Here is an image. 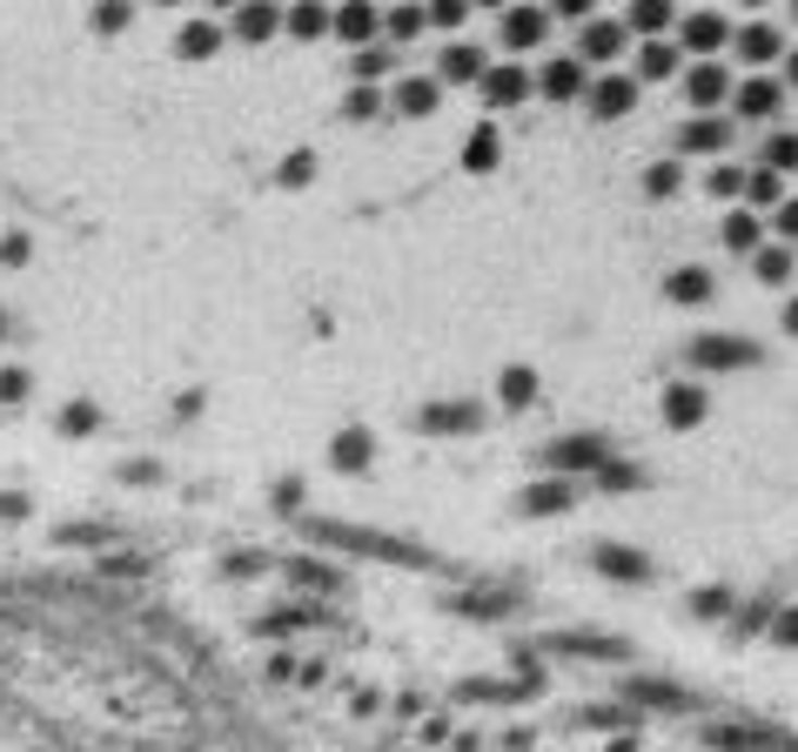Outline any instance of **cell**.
I'll return each mask as SVG.
<instances>
[{"instance_id":"1","label":"cell","mask_w":798,"mask_h":752,"mask_svg":"<svg viewBox=\"0 0 798 752\" xmlns=\"http://www.w3.org/2000/svg\"><path fill=\"white\" fill-rule=\"evenodd\" d=\"M611 464V444L604 437H597V430H577V437H550L544 444V470H550V478H597V470H604Z\"/></svg>"},{"instance_id":"2","label":"cell","mask_w":798,"mask_h":752,"mask_svg":"<svg viewBox=\"0 0 798 752\" xmlns=\"http://www.w3.org/2000/svg\"><path fill=\"white\" fill-rule=\"evenodd\" d=\"M329 544L342 551H370V558H389V565H429L423 544H403V538H383V531H349V525H323Z\"/></svg>"},{"instance_id":"3","label":"cell","mask_w":798,"mask_h":752,"mask_svg":"<svg viewBox=\"0 0 798 752\" xmlns=\"http://www.w3.org/2000/svg\"><path fill=\"white\" fill-rule=\"evenodd\" d=\"M758 356L765 349H758L751 336H698L691 343V370H751Z\"/></svg>"},{"instance_id":"4","label":"cell","mask_w":798,"mask_h":752,"mask_svg":"<svg viewBox=\"0 0 798 752\" xmlns=\"http://www.w3.org/2000/svg\"><path fill=\"white\" fill-rule=\"evenodd\" d=\"M429 437H470V430H484V404H470V397H450V404H423L416 417Z\"/></svg>"},{"instance_id":"5","label":"cell","mask_w":798,"mask_h":752,"mask_svg":"<svg viewBox=\"0 0 798 752\" xmlns=\"http://www.w3.org/2000/svg\"><path fill=\"white\" fill-rule=\"evenodd\" d=\"M677 48H691V54H718V48H732V21H725V14H711V8H698V14L677 21Z\"/></svg>"},{"instance_id":"6","label":"cell","mask_w":798,"mask_h":752,"mask_svg":"<svg viewBox=\"0 0 798 752\" xmlns=\"http://www.w3.org/2000/svg\"><path fill=\"white\" fill-rule=\"evenodd\" d=\"M531 88H544L550 101H584L590 95V74H584L577 54H557V61H544V74H537Z\"/></svg>"},{"instance_id":"7","label":"cell","mask_w":798,"mask_h":752,"mask_svg":"<svg viewBox=\"0 0 798 752\" xmlns=\"http://www.w3.org/2000/svg\"><path fill=\"white\" fill-rule=\"evenodd\" d=\"M544 652H557V658H604V665L631 658L624 639H597V631H557V639H544Z\"/></svg>"},{"instance_id":"8","label":"cell","mask_w":798,"mask_h":752,"mask_svg":"<svg viewBox=\"0 0 798 752\" xmlns=\"http://www.w3.org/2000/svg\"><path fill=\"white\" fill-rule=\"evenodd\" d=\"M590 565L604 571L611 584H651V558H645V551H631V544H597Z\"/></svg>"},{"instance_id":"9","label":"cell","mask_w":798,"mask_h":752,"mask_svg":"<svg viewBox=\"0 0 798 752\" xmlns=\"http://www.w3.org/2000/svg\"><path fill=\"white\" fill-rule=\"evenodd\" d=\"M624 705H645V712H691L698 699L671 679H624Z\"/></svg>"},{"instance_id":"10","label":"cell","mask_w":798,"mask_h":752,"mask_svg":"<svg viewBox=\"0 0 798 752\" xmlns=\"http://www.w3.org/2000/svg\"><path fill=\"white\" fill-rule=\"evenodd\" d=\"M685 101H691L698 114H711L718 101H732V74L718 67V61H698V67L685 74Z\"/></svg>"},{"instance_id":"11","label":"cell","mask_w":798,"mask_h":752,"mask_svg":"<svg viewBox=\"0 0 798 752\" xmlns=\"http://www.w3.org/2000/svg\"><path fill=\"white\" fill-rule=\"evenodd\" d=\"M476 88H484L490 108H516V101L531 95V74L516 67V61H503V67H484V82H476Z\"/></svg>"},{"instance_id":"12","label":"cell","mask_w":798,"mask_h":752,"mask_svg":"<svg viewBox=\"0 0 798 752\" xmlns=\"http://www.w3.org/2000/svg\"><path fill=\"white\" fill-rule=\"evenodd\" d=\"M637 108V82L631 74H604V82L590 88V114L597 122H618V114H631Z\"/></svg>"},{"instance_id":"13","label":"cell","mask_w":798,"mask_h":752,"mask_svg":"<svg viewBox=\"0 0 798 752\" xmlns=\"http://www.w3.org/2000/svg\"><path fill=\"white\" fill-rule=\"evenodd\" d=\"M571 504H577V484H564V478H544V484H531L516 497L524 518H557V510H571Z\"/></svg>"},{"instance_id":"14","label":"cell","mask_w":798,"mask_h":752,"mask_svg":"<svg viewBox=\"0 0 798 752\" xmlns=\"http://www.w3.org/2000/svg\"><path fill=\"white\" fill-rule=\"evenodd\" d=\"M732 101H738V114H745V122H772V114H778V101H785V82H765V74H758V82L732 88Z\"/></svg>"},{"instance_id":"15","label":"cell","mask_w":798,"mask_h":752,"mask_svg":"<svg viewBox=\"0 0 798 752\" xmlns=\"http://www.w3.org/2000/svg\"><path fill=\"white\" fill-rule=\"evenodd\" d=\"M732 148V122H718V114H698V122L677 135V155H725Z\"/></svg>"},{"instance_id":"16","label":"cell","mask_w":798,"mask_h":752,"mask_svg":"<svg viewBox=\"0 0 798 752\" xmlns=\"http://www.w3.org/2000/svg\"><path fill=\"white\" fill-rule=\"evenodd\" d=\"M664 423L671 430H698L705 423V390L698 383H671L664 390Z\"/></svg>"},{"instance_id":"17","label":"cell","mask_w":798,"mask_h":752,"mask_svg":"<svg viewBox=\"0 0 798 752\" xmlns=\"http://www.w3.org/2000/svg\"><path fill=\"white\" fill-rule=\"evenodd\" d=\"M544 27H550L544 8H510L503 14V48H544Z\"/></svg>"},{"instance_id":"18","label":"cell","mask_w":798,"mask_h":752,"mask_svg":"<svg viewBox=\"0 0 798 752\" xmlns=\"http://www.w3.org/2000/svg\"><path fill=\"white\" fill-rule=\"evenodd\" d=\"M497 162H503V135H497L490 122L470 128V141H463V169H470V175H490Z\"/></svg>"},{"instance_id":"19","label":"cell","mask_w":798,"mask_h":752,"mask_svg":"<svg viewBox=\"0 0 798 752\" xmlns=\"http://www.w3.org/2000/svg\"><path fill=\"white\" fill-rule=\"evenodd\" d=\"M577 54H584V61H618V54H624V27H618V21H590Z\"/></svg>"},{"instance_id":"20","label":"cell","mask_w":798,"mask_h":752,"mask_svg":"<svg viewBox=\"0 0 798 752\" xmlns=\"http://www.w3.org/2000/svg\"><path fill=\"white\" fill-rule=\"evenodd\" d=\"M664 296L685 303V309H698V303H711V275H705V269H671V275H664Z\"/></svg>"},{"instance_id":"21","label":"cell","mask_w":798,"mask_h":752,"mask_svg":"<svg viewBox=\"0 0 798 752\" xmlns=\"http://www.w3.org/2000/svg\"><path fill=\"white\" fill-rule=\"evenodd\" d=\"M463 618H503L510 605H516V591H457V599H450Z\"/></svg>"},{"instance_id":"22","label":"cell","mask_w":798,"mask_h":752,"mask_svg":"<svg viewBox=\"0 0 798 752\" xmlns=\"http://www.w3.org/2000/svg\"><path fill=\"white\" fill-rule=\"evenodd\" d=\"M732 48H738V61H751V67H765V61H778V54H785V41H778L772 27H745Z\"/></svg>"},{"instance_id":"23","label":"cell","mask_w":798,"mask_h":752,"mask_svg":"<svg viewBox=\"0 0 798 752\" xmlns=\"http://www.w3.org/2000/svg\"><path fill=\"white\" fill-rule=\"evenodd\" d=\"M497 397H503L510 410H524V404H537V370H524V363H510V370H503V383H497Z\"/></svg>"},{"instance_id":"24","label":"cell","mask_w":798,"mask_h":752,"mask_svg":"<svg viewBox=\"0 0 798 752\" xmlns=\"http://www.w3.org/2000/svg\"><path fill=\"white\" fill-rule=\"evenodd\" d=\"M444 74L450 82H484V48H470V41L444 48Z\"/></svg>"},{"instance_id":"25","label":"cell","mask_w":798,"mask_h":752,"mask_svg":"<svg viewBox=\"0 0 798 752\" xmlns=\"http://www.w3.org/2000/svg\"><path fill=\"white\" fill-rule=\"evenodd\" d=\"M751 269H758V283H772V289H778V283H791V269H798V262H791V249H785V243H772V249H758V256H751Z\"/></svg>"},{"instance_id":"26","label":"cell","mask_w":798,"mask_h":752,"mask_svg":"<svg viewBox=\"0 0 798 752\" xmlns=\"http://www.w3.org/2000/svg\"><path fill=\"white\" fill-rule=\"evenodd\" d=\"M342 470H363L370 457H376V437H370V430H342V437H336V451H329Z\"/></svg>"},{"instance_id":"27","label":"cell","mask_w":798,"mask_h":752,"mask_svg":"<svg viewBox=\"0 0 798 752\" xmlns=\"http://www.w3.org/2000/svg\"><path fill=\"white\" fill-rule=\"evenodd\" d=\"M705 745H711V752H765V739H758L751 726H711Z\"/></svg>"},{"instance_id":"28","label":"cell","mask_w":798,"mask_h":752,"mask_svg":"<svg viewBox=\"0 0 798 752\" xmlns=\"http://www.w3.org/2000/svg\"><path fill=\"white\" fill-rule=\"evenodd\" d=\"M637 67H645V82H671V74H677V48L671 41H645Z\"/></svg>"},{"instance_id":"29","label":"cell","mask_w":798,"mask_h":752,"mask_svg":"<svg viewBox=\"0 0 798 752\" xmlns=\"http://www.w3.org/2000/svg\"><path fill=\"white\" fill-rule=\"evenodd\" d=\"M677 188H685V169H677V162H651L645 169V195H651V202H671Z\"/></svg>"},{"instance_id":"30","label":"cell","mask_w":798,"mask_h":752,"mask_svg":"<svg viewBox=\"0 0 798 752\" xmlns=\"http://www.w3.org/2000/svg\"><path fill=\"white\" fill-rule=\"evenodd\" d=\"M718 235H725V249H751V256H758V215H751V209H732Z\"/></svg>"},{"instance_id":"31","label":"cell","mask_w":798,"mask_h":752,"mask_svg":"<svg viewBox=\"0 0 798 752\" xmlns=\"http://www.w3.org/2000/svg\"><path fill=\"white\" fill-rule=\"evenodd\" d=\"M664 21H671V8H664V0H637V8H631L618 27H637V34H651V41H658V34H664Z\"/></svg>"},{"instance_id":"32","label":"cell","mask_w":798,"mask_h":752,"mask_svg":"<svg viewBox=\"0 0 798 752\" xmlns=\"http://www.w3.org/2000/svg\"><path fill=\"white\" fill-rule=\"evenodd\" d=\"M396 108L403 114H436V82H396Z\"/></svg>"},{"instance_id":"33","label":"cell","mask_w":798,"mask_h":752,"mask_svg":"<svg viewBox=\"0 0 798 752\" xmlns=\"http://www.w3.org/2000/svg\"><path fill=\"white\" fill-rule=\"evenodd\" d=\"M765 169L772 175H798V135H772L765 141Z\"/></svg>"},{"instance_id":"34","label":"cell","mask_w":798,"mask_h":752,"mask_svg":"<svg viewBox=\"0 0 798 752\" xmlns=\"http://www.w3.org/2000/svg\"><path fill=\"white\" fill-rule=\"evenodd\" d=\"M705 188L718 195V202H738V195H745V169H732V162H718V169L705 175Z\"/></svg>"},{"instance_id":"35","label":"cell","mask_w":798,"mask_h":752,"mask_svg":"<svg viewBox=\"0 0 798 752\" xmlns=\"http://www.w3.org/2000/svg\"><path fill=\"white\" fill-rule=\"evenodd\" d=\"M691 612H698V618H732L738 605H732V591H725V584H705L698 599H691Z\"/></svg>"},{"instance_id":"36","label":"cell","mask_w":798,"mask_h":752,"mask_svg":"<svg viewBox=\"0 0 798 752\" xmlns=\"http://www.w3.org/2000/svg\"><path fill=\"white\" fill-rule=\"evenodd\" d=\"M383 27H389V41H416V34L429 27V14H423V8H396Z\"/></svg>"},{"instance_id":"37","label":"cell","mask_w":798,"mask_h":752,"mask_svg":"<svg viewBox=\"0 0 798 752\" xmlns=\"http://www.w3.org/2000/svg\"><path fill=\"white\" fill-rule=\"evenodd\" d=\"M745 195H751V202H758V209H778V175H772V169H758V175H745Z\"/></svg>"},{"instance_id":"38","label":"cell","mask_w":798,"mask_h":752,"mask_svg":"<svg viewBox=\"0 0 798 752\" xmlns=\"http://www.w3.org/2000/svg\"><path fill=\"white\" fill-rule=\"evenodd\" d=\"M336 34H342V41H370V34H376V14L349 8V14H336Z\"/></svg>"},{"instance_id":"39","label":"cell","mask_w":798,"mask_h":752,"mask_svg":"<svg viewBox=\"0 0 798 752\" xmlns=\"http://www.w3.org/2000/svg\"><path fill=\"white\" fill-rule=\"evenodd\" d=\"M597 484H604V491H637V484H645V478H637V464H604V470H597Z\"/></svg>"},{"instance_id":"40","label":"cell","mask_w":798,"mask_h":752,"mask_svg":"<svg viewBox=\"0 0 798 752\" xmlns=\"http://www.w3.org/2000/svg\"><path fill=\"white\" fill-rule=\"evenodd\" d=\"M389 48H363V54H356V74H363V82H376V74H389Z\"/></svg>"},{"instance_id":"41","label":"cell","mask_w":798,"mask_h":752,"mask_svg":"<svg viewBox=\"0 0 798 752\" xmlns=\"http://www.w3.org/2000/svg\"><path fill=\"white\" fill-rule=\"evenodd\" d=\"M772 639L798 652V605H785V612H772Z\"/></svg>"},{"instance_id":"42","label":"cell","mask_w":798,"mask_h":752,"mask_svg":"<svg viewBox=\"0 0 798 752\" xmlns=\"http://www.w3.org/2000/svg\"><path fill=\"white\" fill-rule=\"evenodd\" d=\"M376 108H383V101H376V88H356V95L342 101V114H349V122H370Z\"/></svg>"},{"instance_id":"43","label":"cell","mask_w":798,"mask_h":752,"mask_svg":"<svg viewBox=\"0 0 798 752\" xmlns=\"http://www.w3.org/2000/svg\"><path fill=\"white\" fill-rule=\"evenodd\" d=\"M296 584H309V591H336V571H329V565H296Z\"/></svg>"},{"instance_id":"44","label":"cell","mask_w":798,"mask_h":752,"mask_svg":"<svg viewBox=\"0 0 798 752\" xmlns=\"http://www.w3.org/2000/svg\"><path fill=\"white\" fill-rule=\"evenodd\" d=\"M772 229H778V243L791 249V243H798V202H778V215H772Z\"/></svg>"},{"instance_id":"45","label":"cell","mask_w":798,"mask_h":752,"mask_svg":"<svg viewBox=\"0 0 798 752\" xmlns=\"http://www.w3.org/2000/svg\"><path fill=\"white\" fill-rule=\"evenodd\" d=\"M429 21H436V27H463V21H470V8H457V0H444V8H429Z\"/></svg>"},{"instance_id":"46","label":"cell","mask_w":798,"mask_h":752,"mask_svg":"<svg viewBox=\"0 0 798 752\" xmlns=\"http://www.w3.org/2000/svg\"><path fill=\"white\" fill-rule=\"evenodd\" d=\"M289 27H296V34H323L329 21H323V14H309V8H302V14H289Z\"/></svg>"},{"instance_id":"47","label":"cell","mask_w":798,"mask_h":752,"mask_svg":"<svg viewBox=\"0 0 798 752\" xmlns=\"http://www.w3.org/2000/svg\"><path fill=\"white\" fill-rule=\"evenodd\" d=\"M269 27H275V14H242V34H249V41H262Z\"/></svg>"},{"instance_id":"48","label":"cell","mask_w":798,"mask_h":752,"mask_svg":"<svg viewBox=\"0 0 798 752\" xmlns=\"http://www.w3.org/2000/svg\"><path fill=\"white\" fill-rule=\"evenodd\" d=\"M309 175H315V162H309V155H296V162L283 169V182H309Z\"/></svg>"},{"instance_id":"49","label":"cell","mask_w":798,"mask_h":752,"mask_svg":"<svg viewBox=\"0 0 798 752\" xmlns=\"http://www.w3.org/2000/svg\"><path fill=\"white\" fill-rule=\"evenodd\" d=\"M778 323H785V336H798V296L785 303V316H778Z\"/></svg>"},{"instance_id":"50","label":"cell","mask_w":798,"mask_h":752,"mask_svg":"<svg viewBox=\"0 0 798 752\" xmlns=\"http://www.w3.org/2000/svg\"><path fill=\"white\" fill-rule=\"evenodd\" d=\"M604 752H637V745H631V732H618V739H611Z\"/></svg>"},{"instance_id":"51","label":"cell","mask_w":798,"mask_h":752,"mask_svg":"<svg viewBox=\"0 0 798 752\" xmlns=\"http://www.w3.org/2000/svg\"><path fill=\"white\" fill-rule=\"evenodd\" d=\"M785 82H791V88H798V54H785Z\"/></svg>"},{"instance_id":"52","label":"cell","mask_w":798,"mask_h":752,"mask_svg":"<svg viewBox=\"0 0 798 752\" xmlns=\"http://www.w3.org/2000/svg\"><path fill=\"white\" fill-rule=\"evenodd\" d=\"M791 14H798V8H791Z\"/></svg>"}]
</instances>
